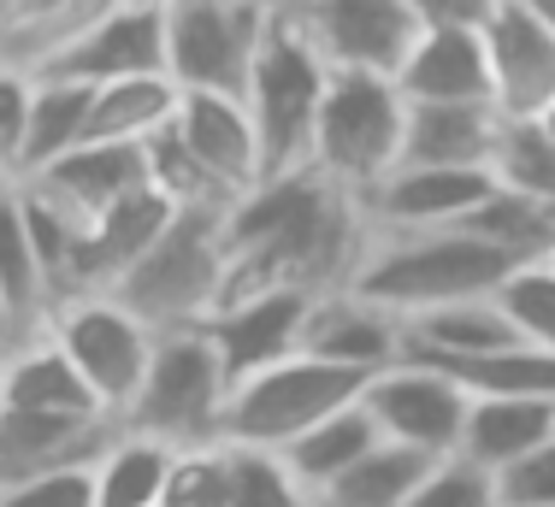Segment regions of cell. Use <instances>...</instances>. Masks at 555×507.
<instances>
[{
    "label": "cell",
    "mask_w": 555,
    "mask_h": 507,
    "mask_svg": "<svg viewBox=\"0 0 555 507\" xmlns=\"http://www.w3.org/2000/svg\"><path fill=\"white\" fill-rule=\"evenodd\" d=\"M224 460H231V507H313L308 490L289 478V466L267 448L224 443Z\"/></svg>",
    "instance_id": "obj_36"
},
{
    "label": "cell",
    "mask_w": 555,
    "mask_h": 507,
    "mask_svg": "<svg viewBox=\"0 0 555 507\" xmlns=\"http://www.w3.org/2000/svg\"><path fill=\"white\" fill-rule=\"evenodd\" d=\"M231 395V378L219 366V349L207 342L202 325L190 330H160L142 372V390L125 413V431H142L154 443L195 448L219 437V413Z\"/></svg>",
    "instance_id": "obj_7"
},
{
    "label": "cell",
    "mask_w": 555,
    "mask_h": 507,
    "mask_svg": "<svg viewBox=\"0 0 555 507\" xmlns=\"http://www.w3.org/2000/svg\"><path fill=\"white\" fill-rule=\"evenodd\" d=\"M171 455H178L171 443H154L142 431H118L113 448L95 460V507H160Z\"/></svg>",
    "instance_id": "obj_31"
},
{
    "label": "cell",
    "mask_w": 555,
    "mask_h": 507,
    "mask_svg": "<svg viewBox=\"0 0 555 507\" xmlns=\"http://www.w3.org/2000/svg\"><path fill=\"white\" fill-rule=\"evenodd\" d=\"M219 277H224V212H178L171 231L107 296L160 337V330H190L214 318Z\"/></svg>",
    "instance_id": "obj_4"
},
{
    "label": "cell",
    "mask_w": 555,
    "mask_h": 507,
    "mask_svg": "<svg viewBox=\"0 0 555 507\" xmlns=\"http://www.w3.org/2000/svg\"><path fill=\"white\" fill-rule=\"evenodd\" d=\"M402 130H408V101L396 83L332 72L320 101V125H313L308 171L361 202L402 166Z\"/></svg>",
    "instance_id": "obj_6"
},
{
    "label": "cell",
    "mask_w": 555,
    "mask_h": 507,
    "mask_svg": "<svg viewBox=\"0 0 555 507\" xmlns=\"http://www.w3.org/2000/svg\"><path fill=\"white\" fill-rule=\"evenodd\" d=\"M0 296H7L12 318L24 325V337H36L48 325V313H54V289L42 277V260H36L30 224H24L12 183H0Z\"/></svg>",
    "instance_id": "obj_27"
},
{
    "label": "cell",
    "mask_w": 555,
    "mask_h": 507,
    "mask_svg": "<svg viewBox=\"0 0 555 507\" xmlns=\"http://www.w3.org/2000/svg\"><path fill=\"white\" fill-rule=\"evenodd\" d=\"M42 77H65V83H83V89H107V83H125V77H166V18L160 12L113 6Z\"/></svg>",
    "instance_id": "obj_13"
},
{
    "label": "cell",
    "mask_w": 555,
    "mask_h": 507,
    "mask_svg": "<svg viewBox=\"0 0 555 507\" xmlns=\"http://www.w3.org/2000/svg\"><path fill=\"white\" fill-rule=\"evenodd\" d=\"M171 219H178V207H171L160 190H137V195H125L118 207H107L83 231V243H77L72 296H107L118 277H125L130 265L171 231Z\"/></svg>",
    "instance_id": "obj_17"
},
{
    "label": "cell",
    "mask_w": 555,
    "mask_h": 507,
    "mask_svg": "<svg viewBox=\"0 0 555 507\" xmlns=\"http://www.w3.org/2000/svg\"><path fill=\"white\" fill-rule=\"evenodd\" d=\"M366 253V212L354 195L332 190L313 171L255 183L224 212V277L219 307L255 301V296H325L354 277Z\"/></svg>",
    "instance_id": "obj_1"
},
{
    "label": "cell",
    "mask_w": 555,
    "mask_h": 507,
    "mask_svg": "<svg viewBox=\"0 0 555 507\" xmlns=\"http://www.w3.org/2000/svg\"><path fill=\"white\" fill-rule=\"evenodd\" d=\"M125 431L118 419H60V413H24L0 407V490L30 484L42 472H72L95 466Z\"/></svg>",
    "instance_id": "obj_14"
},
{
    "label": "cell",
    "mask_w": 555,
    "mask_h": 507,
    "mask_svg": "<svg viewBox=\"0 0 555 507\" xmlns=\"http://www.w3.org/2000/svg\"><path fill=\"white\" fill-rule=\"evenodd\" d=\"M171 136L202 159L236 202L255 183H267V171H260V136H255V118H248L243 95H183L178 118H171Z\"/></svg>",
    "instance_id": "obj_19"
},
{
    "label": "cell",
    "mask_w": 555,
    "mask_h": 507,
    "mask_svg": "<svg viewBox=\"0 0 555 507\" xmlns=\"http://www.w3.org/2000/svg\"><path fill=\"white\" fill-rule=\"evenodd\" d=\"M113 6H130V12H166L171 0H113Z\"/></svg>",
    "instance_id": "obj_44"
},
{
    "label": "cell",
    "mask_w": 555,
    "mask_h": 507,
    "mask_svg": "<svg viewBox=\"0 0 555 507\" xmlns=\"http://www.w3.org/2000/svg\"><path fill=\"white\" fill-rule=\"evenodd\" d=\"M496 307L508 313V325L520 342L555 354V272L550 265H520V272H508V284L496 289Z\"/></svg>",
    "instance_id": "obj_34"
},
{
    "label": "cell",
    "mask_w": 555,
    "mask_h": 507,
    "mask_svg": "<svg viewBox=\"0 0 555 507\" xmlns=\"http://www.w3.org/2000/svg\"><path fill=\"white\" fill-rule=\"evenodd\" d=\"M455 231L479 236L485 248L508 253L514 265H550V253H555V212L508 190H491V202L473 207Z\"/></svg>",
    "instance_id": "obj_29"
},
{
    "label": "cell",
    "mask_w": 555,
    "mask_h": 507,
    "mask_svg": "<svg viewBox=\"0 0 555 507\" xmlns=\"http://www.w3.org/2000/svg\"><path fill=\"white\" fill-rule=\"evenodd\" d=\"M520 265L508 253L485 248L467 231H431V236H366V253L343 289L385 307L396 325L420 313H438L455 301H485L508 284Z\"/></svg>",
    "instance_id": "obj_2"
},
{
    "label": "cell",
    "mask_w": 555,
    "mask_h": 507,
    "mask_svg": "<svg viewBox=\"0 0 555 507\" xmlns=\"http://www.w3.org/2000/svg\"><path fill=\"white\" fill-rule=\"evenodd\" d=\"M30 101H36V77L0 65V183H18L24 136H30Z\"/></svg>",
    "instance_id": "obj_38"
},
{
    "label": "cell",
    "mask_w": 555,
    "mask_h": 507,
    "mask_svg": "<svg viewBox=\"0 0 555 507\" xmlns=\"http://www.w3.org/2000/svg\"><path fill=\"white\" fill-rule=\"evenodd\" d=\"M485 65L502 125H538L555 106V30L520 0H502L496 18L485 24Z\"/></svg>",
    "instance_id": "obj_12"
},
{
    "label": "cell",
    "mask_w": 555,
    "mask_h": 507,
    "mask_svg": "<svg viewBox=\"0 0 555 507\" xmlns=\"http://www.w3.org/2000/svg\"><path fill=\"white\" fill-rule=\"evenodd\" d=\"M301 354L373 378V372H385L402 360V325H396L385 307L361 301L354 289H325V296H313V307H308Z\"/></svg>",
    "instance_id": "obj_18"
},
{
    "label": "cell",
    "mask_w": 555,
    "mask_h": 507,
    "mask_svg": "<svg viewBox=\"0 0 555 507\" xmlns=\"http://www.w3.org/2000/svg\"><path fill=\"white\" fill-rule=\"evenodd\" d=\"M24 342V325L12 318V307H7V296H0V360H7L12 349Z\"/></svg>",
    "instance_id": "obj_42"
},
{
    "label": "cell",
    "mask_w": 555,
    "mask_h": 507,
    "mask_svg": "<svg viewBox=\"0 0 555 507\" xmlns=\"http://www.w3.org/2000/svg\"><path fill=\"white\" fill-rule=\"evenodd\" d=\"M260 6H272V0H260Z\"/></svg>",
    "instance_id": "obj_48"
},
{
    "label": "cell",
    "mask_w": 555,
    "mask_h": 507,
    "mask_svg": "<svg viewBox=\"0 0 555 507\" xmlns=\"http://www.w3.org/2000/svg\"><path fill=\"white\" fill-rule=\"evenodd\" d=\"M289 18L301 24L325 72L385 77V83L402 77V65L414 60L420 36H426L408 0H313Z\"/></svg>",
    "instance_id": "obj_10"
},
{
    "label": "cell",
    "mask_w": 555,
    "mask_h": 507,
    "mask_svg": "<svg viewBox=\"0 0 555 507\" xmlns=\"http://www.w3.org/2000/svg\"><path fill=\"white\" fill-rule=\"evenodd\" d=\"M496 507H555V443L496 472Z\"/></svg>",
    "instance_id": "obj_40"
},
{
    "label": "cell",
    "mask_w": 555,
    "mask_h": 507,
    "mask_svg": "<svg viewBox=\"0 0 555 507\" xmlns=\"http://www.w3.org/2000/svg\"><path fill=\"white\" fill-rule=\"evenodd\" d=\"M502 136L496 106H408L402 166L426 171H491Z\"/></svg>",
    "instance_id": "obj_22"
},
{
    "label": "cell",
    "mask_w": 555,
    "mask_h": 507,
    "mask_svg": "<svg viewBox=\"0 0 555 507\" xmlns=\"http://www.w3.org/2000/svg\"><path fill=\"white\" fill-rule=\"evenodd\" d=\"M308 307L313 296H296V289H284V296H255V301H236L224 307V313L207 318V342L219 349V366L231 384L255 378V372L278 366V360L301 354V325H308Z\"/></svg>",
    "instance_id": "obj_16"
},
{
    "label": "cell",
    "mask_w": 555,
    "mask_h": 507,
    "mask_svg": "<svg viewBox=\"0 0 555 507\" xmlns=\"http://www.w3.org/2000/svg\"><path fill=\"white\" fill-rule=\"evenodd\" d=\"M89 95L95 89L65 83V77H36V101H30V136H24V166L18 183L48 171L54 159L72 148H83V125H89Z\"/></svg>",
    "instance_id": "obj_30"
},
{
    "label": "cell",
    "mask_w": 555,
    "mask_h": 507,
    "mask_svg": "<svg viewBox=\"0 0 555 507\" xmlns=\"http://www.w3.org/2000/svg\"><path fill=\"white\" fill-rule=\"evenodd\" d=\"M361 390H366L361 372L332 366V360H313V354H289V360H278V366L255 372V378L231 384L214 443L284 455L296 437H308L313 425H325L332 413L361 402Z\"/></svg>",
    "instance_id": "obj_5"
},
{
    "label": "cell",
    "mask_w": 555,
    "mask_h": 507,
    "mask_svg": "<svg viewBox=\"0 0 555 507\" xmlns=\"http://www.w3.org/2000/svg\"><path fill=\"white\" fill-rule=\"evenodd\" d=\"M160 507H231V460L224 443H195L171 455Z\"/></svg>",
    "instance_id": "obj_35"
},
{
    "label": "cell",
    "mask_w": 555,
    "mask_h": 507,
    "mask_svg": "<svg viewBox=\"0 0 555 507\" xmlns=\"http://www.w3.org/2000/svg\"><path fill=\"white\" fill-rule=\"evenodd\" d=\"M24 190H36L48 207H60L77 231H89L107 207H118L137 190H149V154L142 148H113V142H83V148L54 159L48 171L24 178Z\"/></svg>",
    "instance_id": "obj_15"
},
{
    "label": "cell",
    "mask_w": 555,
    "mask_h": 507,
    "mask_svg": "<svg viewBox=\"0 0 555 507\" xmlns=\"http://www.w3.org/2000/svg\"><path fill=\"white\" fill-rule=\"evenodd\" d=\"M42 330L83 372V384L95 390L101 413L125 425V413L142 390V372H149V354H154V330L137 325L113 296H65L48 313Z\"/></svg>",
    "instance_id": "obj_9"
},
{
    "label": "cell",
    "mask_w": 555,
    "mask_h": 507,
    "mask_svg": "<svg viewBox=\"0 0 555 507\" xmlns=\"http://www.w3.org/2000/svg\"><path fill=\"white\" fill-rule=\"evenodd\" d=\"M491 178H496V190L526 195V202L555 212V142L538 125H502L496 154H491Z\"/></svg>",
    "instance_id": "obj_33"
},
{
    "label": "cell",
    "mask_w": 555,
    "mask_h": 507,
    "mask_svg": "<svg viewBox=\"0 0 555 507\" xmlns=\"http://www.w3.org/2000/svg\"><path fill=\"white\" fill-rule=\"evenodd\" d=\"M325 77L332 72H325L320 53L308 48L301 24L289 18V12H272L267 36H260V48H255V65H248V83H243V106H248V118H255L267 183L308 171Z\"/></svg>",
    "instance_id": "obj_3"
},
{
    "label": "cell",
    "mask_w": 555,
    "mask_h": 507,
    "mask_svg": "<svg viewBox=\"0 0 555 507\" xmlns=\"http://www.w3.org/2000/svg\"><path fill=\"white\" fill-rule=\"evenodd\" d=\"M0 407L60 413V419H107L95 402V390L83 384V372L65 360V349L48 330L24 337L18 349L0 360Z\"/></svg>",
    "instance_id": "obj_21"
},
{
    "label": "cell",
    "mask_w": 555,
    "mask_h": 507,
    "mask_svg": "<svg viewBox=\"0 0 555 507\" xmlns=\"http://www.w3.org/2000/svg\"><path fill=\"white\" fill-rule=\"evenodd\" d=\"M514 325L496 307V296L485 301H455L438 307V313H420L402 325V360H420V366H455V360H479L496 349H514Z\"/></svg>",
    "instance_id": "obj_24"
},
{
    "label": "cell",
    "mask_w": 555,
    "mask_h": 507,
    "mask_svg": "<svg viewBox=\"0 0 555 507\" xmlns=\"http://www.w3.org/2000/svg\"><path fill=\"white\" fill-rule=\"evenodd\" d=\"M378 443H385V437H378L373 413H366L361 402H349L343 413H332L325 425H313L308 437H296L278 460L289 466V478H296V484L308 490V502H313L325 484H337V478L349 472L361 455H373Z\"/></svg>",
    "instance_id": "obj_26"
},
{
    "label": "cell",
    "mask_w": 555,
    "mask_h": 507,
    "mask_svg": "<svg viewBox=\"0 0 555 507\" xmlns=\"http://www.w3.org/2000/svg\"><path fill=\"white\" fill-rule=\"evenodd\" d=\"M361 407L373 413L378 437L402 448H420V455L443 460L461 448V431H467V407L473 395L461 390L449 372L420 366V360H396V366L373 372L361 390Z\"/></svg>",
    "instance_id": "obj_11"
},
{
    "label": "cell",
    "mask_w": 555,
    "mask_h": 507,
    "mask_svg": "<svg viewBox=\"0 0 555 507\" xmlns=\"http://www.w3.org/2000/svg\"><path fill=\"white\" fill-rule=\"evenodd\" d=\"M461 384L467 395H514V402H555V354L532 349V342H514V349L479 354V360H455L438 366Z\"/></svg>",
    "instance_id": "obj_32"
},
{
    "label": "cell",
    "mask_w": 555,
    "mask_h": 507,
    "mask_svg": "<svg viewBox=\"0 0 555 507\" xmlns=\"http://www.w3.org/2000/svg\"><path fill=\"white\" fill-rule=\"evenodd\" d=\"M178 83L171 77H125L89 95V125L83 142H113V148H149L160 130L178 118Z\"/></svg>",
    "instance_id": "obj_25"
},
{
    "label": "cell",
    "mask_w": 555,
    "mask_h": 507,
    "mask_svg": "<svg viewBox=\"0 0 555 507\" xmlns=\"http://www.w3.org/2000/svg\"><path fill=\"white\" fill-rule=\"evenodd\" d=\"M0 507H95V466H72V472H42L30 484H7Z\"/></svg>",
    "instance_id": "obj_39"
},
{
    "label": "cell",
    "mask_w": 555,
    "mask_h": 507,
    "mask_svg": "<svg viewBox=\"0 0 555 507\" xmlns=\"http://www.w3.org/2000/svg\"><path fill=\"white\" fill-rule=\"evenodd\" d=\"M278 12H301V6H313V0H272Z\"/></svg>",
    "instance_id": "obj_46"
},
{
    "label": "cell",
    "mask_w": 555,
    "mask_h": 507,
    "mask_svg": "<svg viewBox=\"0 0 555 507\" xmlns=\"http://www.w3.org/2000/svg\"><path fill=\"white\" fill-rule=\"evenodd\" d=\"M402 507H496V478L461 455H443Z\"/></svg>",
    "instance_id": "obj_37"
},
{
    "label": "cell",
    "mask_w": 555,
    "mask_h": 507,
    "mask_svg": "<svg viewBox=\"0 0 555 507\" xmlns=\"http://www.w3.org/2000/svg\"><path fill=\"white\" fill-rule=\"evenodd\" d=\"M420 18V30H473L485 36V24L496 18L502 0H408Z\"/></svg>",
    "instance_id": "obj_41"
},
{
    "label": "cell",
    "mask_w": 555,
    "mask_h": 507,
    "mask_svg": "<svg viewBox=\"0 0 555 507\" xmlns=\"http://www.w3.org/2000/svg\"><path fill=\"white\" fill-rule=\"evenodd\" d=\"M520 6H526V12H532V18H544V24H550V30H555V0H520Z\"/></svg>",
    "instance_id": "obj_43"
},
{
    "label": "cell",
    "mask_w": 555,
    "mask_h": 507,
    "mask_svg": "<svg viewBox=\"0 0 555 507\" xmlns=\"http://www.w3.org/2000/svg\"><path fill=\"white\" fill-rule=\"evenodd\" d=\"M538 130H544V136L555 142V106H550V113H544V118H538Z\"/></svg>",
    "instance_id": "obj_45"
},
{
    "label": "cell",
    "mask_w": 555,
    "mask_h": 507,
    "mask_svg": "<svg viewBox=\"0 0 555 507\" xmlns=\"http://www.w3.org/2000/svg\"><path fill=\"white\" fill-rule=\"evenodd\" d=\"M408 106H491V65L485 36L473 30H426L414 60L396 77Z\"/></svg>",
    "instance_id": "obj_20"
},
{
    "label": "cell",
    "mask_w": 555,
    "mask_h": 507,
    "mask_svg": "<svg viewBox=\"0 0 555 507\" xmlns=\"http://www.w3.org/2000/svg\"><path fill=\"white\" fill-rule=\"evenodd\" d=\"M555 443V402H514V395H473L467 431H461V460H473L479 472H508L514 460L538 455Z\"/></svg>",
    "instance_id": "obj_23"
},
{
    "label": "cell",
    "mask_w": 555,
    "mask_h": 507,
    "mask_svg": "<svg viewBox=\"0 0 555 507\" xmlns=\"http://www.w3.org/2000/svg\"><path fill=\"white\" fill-rule=\"evenodd\" d=\"M550 272H555V253H550Z\"/></svg>",
    "instance_id": "obj_47"
},
{
    "label": "cell",
    "mask_w": 555,
    "mask_h": 507,
    "mask_svg": "<svg viewBox=\"0 0 555 507\" xmlns=\"http://www.w3.org/2000/svg\"><path fill=\"white\" fill-rule=\"evenodd\" d=\"M431 455L420 448H402V443H378L373 455H361L337 484H325L313 507H402L408 496L420 490V478L431 472Z\"/></svg>",
    "instance_id": "obj_28"
},
{
    "label": "cell",
    "mask_w": 555,
    "mask_h": 507,
    "mask_svg": "<svg viewBox=\"0 0 555 507\" xmlns=\"http://www.w3.org/2000/svg\"><path fill=\"white\" fill-rule=\"evenodd\" d=\"M278 6L260 0H171L166 18V77L178 95H243L255 48Z\"/></svg>",
    "instance_id": "obj_8"
}]
</instances>
